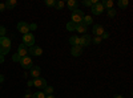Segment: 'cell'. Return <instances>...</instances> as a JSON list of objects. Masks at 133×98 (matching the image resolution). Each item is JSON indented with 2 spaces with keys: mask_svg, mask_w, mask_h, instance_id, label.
Here are the masks:
<instances>
[{
  "mask_svg": "<svg viewBox=\"0 0 133 98\" xmlns=\"http://www.w3.org/2000/svg\"><path fill=\"white\" fill-rule=\"evenodd\" d=\"M11 50V40L8 37H0V54H7Z\"/></svg>",
  "mask_w": 133,
  "mask_h": 98,
  "instance_id": "6da1fadb",
  "label": "cell"
},
{
  "mask_svg": "<svg viewBox=\"0 0 133 98\" xmlns=\"http://www.w3.org/2000/svg\"><path fill=\"white\" fill-rule=\"evenodd\" d=\"M84 16H85V15H84L83 11L75 9L73 12H72V23H75L76 25L80 24V23H83V17H84Z\"/></svg>",
  "mask_w": 133,
  "mask_h": 98,
  "instance_id": "7a4b0ae2",
  "label": "cell"
},
{
  "mask_svg": "<svg viewBox=\"0 0 133 98\" xmlns=\"http://www.w3.org/2000/svg\"><path fill=\"white\" fill-rule=\"evenodd\" d=\"M23 44L25 47H33L35 45V36L32 33H27V35H23Z\"/></svg>",
  "mask_w": 133,
  "mask_h": 98,
  "instance_id": "3957f363",
  "label": "cell"
},
{
  "mask_svg": "<svg viewBox=\"0 0 133 98\" xmlns=\"http://www.w3.org/2000/svg\"><path fill=\"white\" fill-rule=\"evenodd\" d=\"M20 65H21L24 69H31V68L33 66V62H32V60H31L29 56H25V57H21Z\"/></svg>",
  "mask_w": 133,
  "mask_h": 98,
  "instance_id": "277c9868",
  "label": "cell"
},
{
  "mask_svg": "<svg viewBox=\"0 0 133 98\" xmlns=\"http://www.w3.org/2000/svg\"><path fill=\"white\" fill-rule=\"evenodd\" d=\"M91 44H92V37H91L89 35H83V36L80 37V42H79V45H80L81 48L88 47V45H91Z\"/></svg>",
  "mask_w": 133,
  "mask_h": 98,
  "instance_id": "5b68a950",
  "label": "cell"
},
{
  "mask_svg": "<svg viewBox=\"0 0 133 98\" xmlns=\"http://www.w3.org/2000/svg\"><path fill=\"white\" fill-rule=\"evenodd\" d=\"M17 31L23 35L29 33V24H27L25 21H20V23L17 24Z\"/></svg>",
  "mask_w": 133,
  "mask_h": 98,
  "instance_id": "8992f818",
  "label": "cell"
},
{
  "mask_svg": "<svg viewBox=\"0 0 133 98\" xmlns=\"http://www.w3.org/2000/svg\"><path fill=\"white\" fill-rule=\"evenodd\" d=\"M103 11H104V7L101 5V3H96V4H93L92 7H91V12L93 13V15H101L103 13Z\"/></svg>",
  "mask_w": 133,
  "mask_h": 98,
  "instance_id": "52a82bcc",
  "label": "cell"
},
{
  "mask_svg": "<svg viewBox=\"0 0 133 98\" xmlns=\"http://www.w3.org/2000/svg\"><path fill=\"white\" fill-rule=\"evenodd\" d=\"M93 36H98V37H101L103 36V33H104V27L101 25V24H95L93 25Z\"/></svg>",
  "mask_w": 133,
  "mask_h": 98,
  "instance_id": "ba28073f",
  "label": "cell"
},
{
  "mask_svg": "<svg viewBox=\"0 0 133 98\" xmlns=\"http://www.w3.org/2000/svg\"><path fill=\"white\" fill-rule=\"evenodd\" d=\"M28 53L31 54V56H41L43 54V49L40 47H36V45H33L28 49Z\"/></svg>",
  "mask_w": 133,
  "mask_h": 98,
  "instance_id": "9c48e42d",
  "label": "cell"
},
{
  "mask_svg": "<svg viewBox=\"0 0 133 98\" xmlns=\"http://www.w3.org/2000/svg\"><path fill=\"white\" fill-rule=\"evenodd\" d=\"M33 86H36V88H39V89H44L47 86V81L44 80V78H35L33 80Z\"/></svg>",
  "mask_w": 133,
  "mask_h": 98,
  "instance_id": "30bf717a",
  "label": "cell"
},
{
  "mask_svg": "<svg viewBox=\"0 0 133 98\" xmlns=\"http://www.w3.org/2000/svg\"><path fill=\"white\" fill-rule=\"evenodd\" d=\"M40 73H41V69H40V66H36V65H33V66L31 68V72H29L31 77H33V78H39Z\"/></svg>",
  "mask_w": 133,
  "mask_h": 98,
  "instance_id": "8fae6325",
  "label": "cell"
},
{
  "mask_svg": "<svg viewBox=\"0 0 133 98\" xmlns=\"http://www.w3.org/2000/svg\"><path fill=\"white\" fill-rule=\"evenodd\" d=\"M17 54H19L20 57H25V56H28V48H27L24 44H20L19 48H17Z\"/></svg>",
  "mask_w": 133,
  "mask_h": 98,
  "instance_id": "7c38bea8",
  "label": "cell"
},
{
  "mask_svg": "<svg viewBox=\"0 0 133 98\" xmlns=\"http://www.w3.org/2000/svg\"><path fill=\"white\" fill-rule=\"evenodd\" d=\"M71 53H72V56L79 57V56H81V54H83V48H81L80 45L72 47V48H71Z\"/></svg>",
  "mask_w": 133,
  "mask_h": 98,
  "instance_id": "4fadbf2b",
  "label": "cell"
},
{
  "mask_svg": "<svg viewBox=\"0 0 133 98\" xmlns=\"http://www.w3.org/2000/svg\"><path fill=\"white\" fill-rule=\"evenodd\" d=\"M76 32H79V33H81V35H87V32H88V28H87V25H84L83 23H80V24H77L76 25V29H75Z\"/></svg>",
  "mask_w": 133,
  "mask_h": 98,
  "instance_id": "5bb4252c",
  "label": "cell"
},
{
  "mask_svg": "<svg viewBox=\"0 0 133 98\" xmlns=\"http://www.w3.org/2000/svg\"><path fill=\"white\" fill-rule=\"evenodd\" d=\"M4 5H5V9L7 8L8 9H14L17 5V2H16V0H7V2L4 3Z\"/></svg>",
  "mask_w": 133,
  "mask_h": 98,
  "instance_id": "9a60e30c",
  "label": "cell"
},
{
  "mask_svg": "<svg viewBox=\"0 0 133 98\" xmlns=\"http://www.w3.org/2000/svg\"><path fill=\"white\" fill-rule=\"evenodd\" d=\"M66 5H68V8H69L71 11H75V9H77V5H79V3H77L76 0H68Z\"/></svg>",
  "mask_w": 133,
  "mask_h": 98,
  "instance_id": "2e32d148",
  "label": "cell"
},
{
  "mask_svg": "<svg viewBox=\"0 0 133 98\" xmlns=\"http://www.w3.org/2000/svg\"><path fill=\"white\" fill-rule=\"evenodd\" d=\"M69 42H71V45H72V47L79 45V42H80V37H79V36H71V37H69Z\"/></svg>",
  "mask_w": 133,
  "mask_h": 98,
  "instance_id": "e0dca14e",
  "label": "cell"
},
{
  "mask_svg": "<svg viewBox=\"0 0 133 98\" xmlns=\"http://www.w3.org/2000/svg\"><path fill=\"white\" fill-rule=\"evenodd\" d=\"M92 23H93L92 16H84V17H83V24H84V25L88 27V25H91Z\"/></svg>",
  "mask_w": 133,
  "mask_h": 98,
  "instance_id": "ac0fdd59",
  "label": "cell"
},
{
  "mask_svg": "<svg viewBox=\"0 0 133 98\" xmlns=\"http://www.w3.org/2000/svg\"><path fill=\"white\" fill-rule=\"evenodd\" d=\"M43 93L45 94V95H52L53 94V88H52V86H49V85H47L45 88L43 89Z\"/></svg>",
  "mask_w": 133,
  "mask_h": 98,
  "instance_id": "d6986e66",
  "label": "cell"
},
{
  "mask_svg": "<svg viewBox=\"0 0 133 98\" xmlns=\"http://www.w3.org/2000/svg\"><path fill=\"white\" fill-rule=\"evenodd\" d=\"M101 5L104 8H107V9H110L113 7V2H112V0H104V2L101 3Z\"/></svg>",
  "mask_w": 133,
  "mask_h": 98,
  "instance_id": "ffe728a7",
  "label": "cell"
},
{
  "mask_svg": "<svg viewBox=\"0 0 133 98\" xmlns=\"http://www.w3.org/2000/svg\"><path fill=\"white\" fill-rule=\"evenodd\" d=\"M118 7L121 8V9H125L128 5H129V2H128V0H118Z\"/></svg>",
  "mask_w": 133,
  "mask_h": 98,
  "instance_id": "44dd1931",
  "label": "cell"
},
{
  "mask_svg": "<svg viewBox=\"0 0 133 98\" xmlns=\"http://www.w3.org/2000/svg\"><path fill=\"white\" fill-rule=\"evenodd\" d=\"M32 98H45V94L43 92H36V93L32 94Z\"/></svg>",
  "mask_w": 133,
  "mask_h": 98,
  "instance_id": "7402d4cb",
  "label": "cell"
},
{
  "mask_svg": "<svg viewBox=\"0 0 133 98\" xmlns=\"http://www.w3.org/2000/svg\"><path fill=\"white\" fill-rule=\"evenodd\" d=\"M66 29H68L69 32H73V31L76 29V24H75V23H72V21H69V23L66 24Z\"/></svg>",
  "mask_w": 133,
  "mask_h": 98,
  "instance_id": "603a6c76",
  "label": "cell"
},
{
  "mask_svg": "<svg viewBox=\"0 0 133 98\" xmlns=\"http://www.w3.org/2000/svg\"><path fill=\"white\" fill-rule=\"evenodd\" d=\"M64 2H63V0H57V2H56V4H55V8H57V9H63L64 8Z\"/></svg>",
  "mask_w": 133,
  "mask_h": 98,
  "instance_id": "cb8c5ba5",
  "label": "cell"
},
{
  "mask_svg": "<svg viewBox=\"0 0 133 98\" xmlns=\"http://www.w3.org/2000/svg\"><path fill=\"white\" fill-rule=\"evenodd\" d=\"M101 41H103L101 37H98V36H93V39H92V42H93V44H96V45H98Z\"/></svg>",
  "mask_w": 133,
  "mask_h": 98,
  "instance_id": "d4e9b609",
  "label": "cell"
},
{
  "mask_svg": "<svg viewBox=\"0 0 133 98\" xmlns=\"http://www.w3.org/2000/svg\"><path fill=\"white\" fill-rule=\"evenodd\" d=\"M55 4H56V0H45L47 7H55Z\"/></svg>",
  "mask_w": 133,
  "mask_h": 98,
  "instance_id": "484cf974",
  "label": "cell"
},
{
  "mask_svg": "<svg viewBox=\"0 0 133 98\" xmlns=\"http://www.w3.org/2000/svg\"><path fill=\"white\" fill-rule=\"evenodd\" d=\"M116 13H117V12H116V11H115L113 8L108 9V16H109V17H115V16H116Z\"/></svg>",
  "mask_w": 133,
  "mask_h": 98,
  "instance_id": "4316f807",
  "label": "cell"
},
{
  "mask_svg": "<svg viewBox=\"0 0 133 98\" xmlns=\"http://www.w3.org/2000/svg\"><path fill=\"white\" fill-rule=\"evenodd\" d=\"M5 32H7L5 27H3V25H0V37H5Z\"/></svg>",
  "mask_w": 133,
  "mask_h": 98,
  "instance_id": "83f0119b",
  "label": "cell"
},
{
  "mask_svg": "<svg viewBox=\"0 0 133 98\" xmlns=\"http://www.w3.org/2000/svg\"><path fill=\"white\" fill-rule=\"evenodd\" d=\"M20 60H21V57L19 56L17 53H15L14 56H12V61H15V62H20Z\"/></svg>",
  "mask_w": 133,
  "mask_h": 98,
  "instance_id": "f1b7e54d",
  "label": "cell"
},
{
  "mask_svg": "<svg viewBox=\"0 0 133 98\" xmlns=\"http://www.w3.org/2000/svg\"><path fill=\"white\" fill-rule=\"evenodd\" d=\"M84 7H92V0H83Z\"/></svg>",
  "mask_w": 133,
  "mask_h": 98,
  "instance_id": "f546056e",
  "label": "cell"
},
{
  "mask_svg": "<svg viewBox=\"0 0 133 98\" xmlns=\"http://www.w3.org/2000/svg\"><path fill=\"white\" fill-rule=\"evenodd\" d=\"M36 29H37L36 24H29V31H36Z\"/></svg>",
  "mask_w": 133,
  "mask_h": 98,
  "instance_id": "4dcf8cb0",
  "label": "cell"
},
{
  "mask_svg": "<svg viewBox=\"0 0 133 98\" xmlns=\"http://www.w3.org/2000/svg\"><path fill=\"white\" fill-rule=\"evenodd\" d=\"M108 37H109V33H108V32H104L103 36H101V40H105V39H108Z\"/></svg>",
  "mask_w": 133,
  "mask_h": 98,
  "instance_id": "1f68e13d",
  "label": "cell"
},
{
  "mask_svg": "<svg viewBox=\"0 0 133 98\" xmlns=\"http://www.w3.org/2000/svg\"><path fill=\"white\" fill-rule=\"evenodd\" d=\"M5 11V5H4V3H0V12H4Z\"/></svg>",
  "mask_w": 133,
  "mask_h": 98,
  "instance_id": "d6a6232c",
  "label": "cell"
},
{
  "mask_svg": "<svg viewBox=\"0 0 133 98\" xmlns=\"http://www.w3.org/2000/svg\"><path fill=\"white\" fill-rule=\"evenodd\" d=\"M31 97H32V93L31 92H27L25 95H24V98H31Z\"/></svg>",
  "mask_w": 133,
  "mask_h": 98,
  "instance_id": "836d02e7",
  "label": "cell"
},
{
  "mask_svg": "<svg viewBox=\"0 0 133 98\" xmlns=\"http://www.w3.org/2000/svg\"><path fill=\"white\" fill-rule=\"evenodd\" d=\"M2 62H4V56H3V54H0V64H2Z\"/></svg>",
  "mask_w": 133,
  "mask_h": 98,
  "instance_id": "e575fe53",
  "label": "cell"
},
{
  "mask_svg": "<svg viewBox=\"0 0 133 98\" xmlns=\"http://www.w3.org/2000/svg\"><path fill=\"white\" fill-rule=\"evenodd\" d=\"M28 86H29V88H31V86H33V80L32 81H28Z\"/></svg>",
  "mask_w": 133,
  "mask_h": 98,
  "instance_id": "d590c367",
  "label": "cell"
},
{
  "mask_svg": "<svg viewBox=\"0 0 133 98\" xmlns=\"http://www.w3.org/2000/svg\"><path fill=\"white\" fill-rule=\"evenodd\" d=\"M4 81V77H3V76H0V84H2Z\"/></svg>",
  "mask_w": 133,
  "mask_h": 98,
  "instance_id": "8d00e7d4",
  "label": "cell"
},
{
  "mask_svg": "<svg viewBox=\"0 0 133 98\" xmlns=\"http://www.w3.org/2000/svg\"><path fill=\"white\" fill-rule=\"evenodd\" d=\"M115 98H124L123 95H120V94H117V95H115Z\"/></svg>",
  "mask_w": 133,
  "mask_h": 98,
  "instance_id": "74e56055",
  "label": "cell"
},
{
  "mask_svg": "<svg viewBox=\"0 0 133 98\" xmlns=\"http://www.w3.org/2000/svg\"><path fill=\"white\" fill-rule=\"evenodd\" d=\"M45 98H55V95H45Z\"/></svg>",
  "mask_w": 133,
  "mask_h": 98,
  "instance_id": "f35d334b",
  "label": "cell"
},
{
  "mask_svg": "<svg viewBox=\"0 0 133 98\" xmlns=\"http://www.w3.org/2000/svg\"><path fill=\"white\" fill-rule=\"evenodd\" d=\"M0 89H2V86H0Z\"/></svg>",
  "mask_w": 133,
  "mask_h": 98,
  "instance_id": "ab89813d",
  "label": "cell"
}]
</instances>
